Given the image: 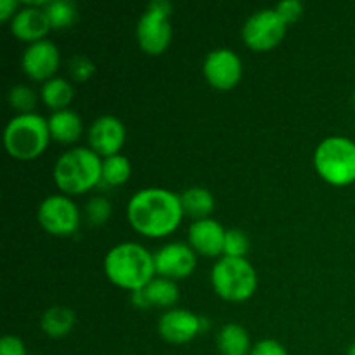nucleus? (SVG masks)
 <instances>
[{
    "mask_svg": "<svg viewBox=\"0 0 355 355\" xmlns=\"http://www.w3.org/2000/svg\"><path fill=\"white\" fill-rule=\"evenodd\" d=\"M9 104L19 113H31L37 104V96H35L33 90L26 85H14L9 90Z\"/></svg>",
    "mask_w": 355,
    "mask_h": 355,
    "instance_id": "obj_26",
    "label": "nucleus"
},
{
    "mask_svg": "<svg viewBox=\"0 0 355 355\" xmlns=\"http://www.w3.org/2000/svg\"><path fill=\"white\" fill-rule=\"evenodd\" d=\"M215 293L229 302H245L257 290V272L246 259L222 257L211 269Z\"/></svg>",
    "mask_w": 355,
    "mask_h": 355,
    "instance_id": "obj_6",
    "label": "nucleus"
},
{
    "mask_svg": "<svg viewBox=\"0 0 355 355\" xmlns=\"http://www.w3.org/2000/svg\"><path fill=\"white\" fill-rule=\"evenodd\" d=\"M250 250L248 236L241 229H229L225 232L224 241V257H234V259H245Z\"/></svg>",
    "mask_w": 355,
    "mask_h": 355,
    "instance_id": "obj_25",
    "label": "nucleus"
},
{
    "mask_svg": "<svg viewBox=\"0 0 355 355\" xmlns=\"http://www.w3.org/2000/svg\"><path fill=\"white\" fill-rule=\"evenodd\" d=\"M354 106H355V94H354Z\"/></svg>",
    "mask_w": 355,
    "mask_h": 355,
    "instance_id": "obj_34",
    "label": "nucleus"
},
{
    "mask_svg": "<svg viewBox=\"0 0 355 355\" xmlns=\"http://www.w3.org/2000/svg\"><path fill=\"white\" fill-rule=\"evenodd\" d=\"M132 227L148 238H163L175 231L184 217L180 196L163 187L137 191L127 205Z\"/></svg>",
    "mask_w": 355,
    "mask_h": 355,
    "instance_id": "obj_1",
    "label": "nucleus"
},
{
    "mask_svg": "<svg viewBox=\"0 0 355 355\" xmlns=\"http://www.w3.org/2000/svg\"><path fill=\"white\" fill-rule=\"evenodd\" d=\"M59 49L52 40H38L28 45L21 58V68L33 80H51L59 68Z\"/></svg>",
    "mask_w": 355,
    "mask_h": 355,
    "instance_id": "obj_14",
    "label": "nucleus"
},
{
    "mask_svg": "<svg viewBox=\"0 0 355 355\" xmlns=\"http://www.w3.org/2000/svg\"><path fill=\"white\" fill-rule=\"evenodd\" d=\"M73 94H75V90H73L71 83L61 76H52L51 80L44 82L40 90L42 101L55 111L66 110L73 101Z\"/></svg>",
    "mask_w": 355,
    "mask_h": 355,
    "instance_id": "obj_22",
    "label": "nucleus"
},
{
    "mask_svg": "<svg viewBox=\"0 0 355 355\" xmlns=\"http://www.w3.org/2000/svg\"><path fill=\"white\" fill-rule=\"evenodd\" d=\"M111 211H113L111 203L104 196L90 198L85 207L87 218L94 225H103L104 222H107V218L111 217Z\"/></svg>",
    "mask_w": 355,
    "mask_h": 355,
    "instance_id": "obj_27",
    "label": "nucleus"
},
{
    "mask_svg": "<svg viewBox=\"0 0 355 355\" xmlns=\"http://www.w3.org/2000/svg\"><path fill=\"white\" fill-rule=\"evenodd\" d=\"M0 355H26V347L17 336L6 335L0 340Z\"/></svg>",
    "mask_w": 355,
    "mask_h": 355,
    "instance_id": "obj_30",
    "label": "nucleus"
},
{
    "mask_svg": "<svg viewBox=\"0 0 355 355\" xmlns=\"http://www.w3.org/2000/svg\"><path fill=\"white\" fill-rule=\"evenodd\" d=\"M177 300H179V288L175 281L166 277H155L148 286L132 293V302L135 307L141 309H168L175 305Z\"/></svg>",
    "mask_w": 355,
    "mask_h": 355,
    "instance_id": "obj_17",
    "label": "nucleus"
},
{
    "mask_svg": "<svg viewBox=\"0 0 355 355\" xmlns=\"http://www.w3.org/2000/svg\"><path fill=\"white\" fill-rule=\"evenodd\" d=\"M49 30H51V23H49V17L45 14L44 7H23L10 19V31L17 38L31 42V44L38 40H44Z\"/></svg>",
    "mask_w": 355,
    "mask_h": 355,
    "instance_id": "obj_16",
    "label": "nucleus"
},
{
    "mask_svg": "<svg viewBox=\"0 0 355 355\" xmlns=\"http://www.w3.org/2000/svg\"><path fill=\"white\" fill-rule=\"evenodd\" d=\"M225 229L214 218H201L194 220L187 231L189 246L196 253L205 257H218L224 253Z\"/></svg>",
    "mask_w": 355,
    "mask_h": 355,
    "instance_id": "obj_15",
    "label": "nucleus"
},
{
    "mask_svg": "<svg viewBox=\"0 0 355 355\" xmlns=\"http://www.w3.org/2000/svg\"><path fill=\"white\" fill-rule=\"evenodd\" d=\"M217 347L222 355H250L252 340L241 324H225L217 335Z\"/></svg>",
    "mask_w": 355,
    "mask_h": 355,
    "instance_id": "obj_19",
    "label": "nucleus"
},
{
    "mask_svg": "<svg viewBox=\"0 0 355 355\" xmlns=\"http://www.w3.org/2000/svg\"><path fill=\"white\" fill-rule=\"evenodd\" d=\"M180 203H182L184 214L201 220V218H208V215L214 211L215 198L205 187H189L180 194Z\"/></svg>",
    "mask_w": 355,
    "mask_h": 355,
    "instance_id": "obj_21",
    "label": "nucleus"
},
{
    "mask_svg": "<svg viewBox=\"0 0 355 355\" xmlns=\"http://www.w3.org/2000/svg\"><path fill=\"white\" fill-rule=\"evenodd\" d=\"M125 139H127V130L123 121L113 114H103L96 118L89 128L90 149L104 158L120 155Z\"/></svg>",
    "mask_w": 355,
    "mask_h": 355,
    "instance_id": "obj_12",
    "label": "nucleus"
},
{
    "mask_svg": "<svg viewBox=\"0 0 355 355\" xmlns=\"http://www.w3.org/2000/svg\"><path fill=\"white\" fill-rule=\"evenodd\" d=\"M155 267L166 279H186L196 269V252L186 243H168L155 253Z\"/></svg>",
    "mask_w": 355,
    "mask_h": 355,
    "instance_id": "obj_11",
    "label": "nucleus"
},
{
    "mask_svg": "<svg viewBox=\"0 0 355 355\" xmlns=\"http://www.w3.org/2000/svg\"><path fill=\"white\" fill-rule=\"evenodd\" d=\"M16 7H17L16 0H0V19L2 21L12 19L14 14L17 12Z\"/></svg>",
    "mask_w": 355,
    "mask_h": 355,
    "instance_id": "obj_32",
    "label": "nucleus"
},
{
    "mask_svg": "<svg viewBox=\"0 0 355 355\" xmlns=\"http://www.w3.org/2000/svg\"><path fill=\"white\" fill-rule=\"evenodd\" d=\"M76 318L75 312L62 305H54V307L47 309L42 315L40 328L51 338H62V336L69 335L75 326Z\"/></svg>",
    "mask_w": 355,
    "mask_h": 355,
    "instance_id": "obj_20",
    "label": "nucleus"
},
{
    "mask_svg": "<svg viewBox=\"0 0 355 355\" xmlns=\"http://www.w3.org/2000/svg\"><path fill=\"white\" fill-rule=\"evenodd\" d=\"M44 10L47 14L51 28H58V30L69 26L76 19V6L69 0H52L45 3Z\"/></svg>",
    "mask_w": 355,
    "mask_h": 355,
    "instance_id": "obj_24",
    "label": "nucleus"
},
{
    "mask_svg": "<svg viewBox=\"0 0 355 355\" xmlns=\"http://www.w3.org/2000/svg\"><path fill=\"white\" fill-rule=\"evenodd\" d=\"M250 355H288L286 349L281 345L277 340H260L257 345H253Z\"/></svg>",
    "mask_w": 355,
    "mask_h": 355,
    "instance_id": "obj_31",
    "label": "nucleus"
},
{
    "mask_svg": "<svg viewBox=\"0 0 355 355\" xmlns=\"http://www.w3.org/2000/svg\"><path fill=\"white\" fill-rule=\"evenodd\" d=\"M205 318L186 309H170L159 318L158 333L168 343H187L205 329Z\"/></svg>",
    "mask_w": 355,
    "mask_h": 355,
    "instance_id": "obj_13",
    "label": "nucleus"
},
{
    "mask_svg": "<svg viewBox=\"0 0 355 355\" xmlns=\"http://www.w3.org/2000/svg\"><path fill=\"white\" fill-rule=\"evenodd\" d=\"M68 71L75 82H87L96 71V64L87 55L76 54L68 61Z\"/></svg>",
    "mask_w": 355,
    "mask_h": 355,
    "instance_id": "obj_28",
    "label": "nucleus"
},
{
    "mask_svg": "<svg viewBox=\"0 0 355 355\" xmlns=\"http://www.w3.org/2000/svg\"><path fill=\"white\" fill-rule=\"evenodd\" d=\"M277 14L288 23H295L304 12V3L300 0H281L276 6Z\"/></svg>",
    "mask_w": 355,
    "mask_h": 355,
    "instance_id": "obj_29",
    "label": "nucleus"
},
{
    "mask_svg": "<svg viewBox=\"0 0 355 355\" xmlns=\"http://www.w3.org/2000/svg\"><path fill=\"white\" fill-rule=\"evenodd\" d=\"M103 179V159L89 148H73L59 156L54 180L66 194H83Z\"/></svg>",
    "mask_w": 355,
    "mask_h": 355,
    "instance_id": "obj_3",
    "label": "nucleus"
},
{
    "mask_svg": "<svg viewBox=\"0 0 355 355\" xmlns=\"http://www.w3.org/2000/svg\"><path fill=\"white\" fill-rule=\"evenodd\" d=\"M314 166L331 186L355 182V142L343 135H333L319 142L314 153Z\"/></svg>",
    "mask_w": 355,
    "mask_h": 355,
    "instance_id": "obj_5",
    "label": "nucleus"
},
{
    "mask_svg": "<svg viewBox=\"0 0 355 355\" xmlns=\"http://www.w3.org/2000/svg\"><path fill=\"white\" fill-rule=\"evenodd\" d=\"M286 21L276 9H260L253 12L243 24V40L253 51H269L286 35Z\"/></svg>",
    "mask_w": 355,
    "mask_h": 355,
    "instance_id": "obj_8",
    "label": "nucleus"
},
{
    "mask_svg": "<svg viewBox=\"0 0 355 355\" xmlns=\"http://www.w3.org/2000/svg\"><path fill=\"white\" fill-rule=\"evenodd\" d=\"M37 218L42 227L54 236L73 234L80 225L78 207L64 194H51L45 198L38 205Z\"/></svg>",
    "mask_w": 355,
    "mask_h": 355,
    "instance_id": "obj_9",
    "label": "nucleus"
},
{
    "mask_svg": "<svg viewBox=\"0 0 355 355\" xmlns=\"http://www.w3.org/2000/svg\"><path fill=\"white\" fill-rule=\"evenodd\" d=\"M51 141L49 120L38 113H17L3 130V146L17 159H33L40 156Z\"/></svg>",
    "mask_w": 355,
    "mask_h": 355,
    "instance_id": "obj_4",
    "label": "nucleus"
},
{
    "mask_svg": "<svg viewBox=\"0 0 355 355\" xmlns=\"http://www.w3.org/2000/svg\"><path fill=\"white\" fill-rule=\"evenodd\" d=\"M347 355H355V343L349 347V350H347Z\"/></svg>",
    "mask_w": 355,
    "mask_h": 355,
    "instance_id": "obj_33",
    "label": "nucleus"
},
{
    "mask_svg": "<svg viewBox=\"0 0 355 355\" xmlns=\"http://www.w3.org/2000/svg\"><path fill=\"white\" fill-rule=\"evenodd\" d=\"M132 166L127 156L114 155L103 159V182L106 186L116 187L127 182L130 179Z\"/></svg>",
    "mask_w": 355,
    "mask_h": 355,
    "instance_id": "obj_23",
    "label": "nucleus"
},
{
    "mask_svg": "<svg viewBox=\"0 0 355 355\" xmlns=\"http://www.w3.org/2000/svg\"><path fill=\"white\" fill-rule=\"evenodd\" d=\"M49 130H51L52 139L62 142V144H69V142L78 141L80 135H82V118L76 111L69 110V107L54 111L49 118Z\"/></svg>",
    "mask_w": 355,
    "mask_h": 355,
    "instance_id": "obj_18",
    "label": "nucleus"
},
{
    "mask_svg": "<svg viewBox=\"0 0 355 355\" xmlns=\"http://www.w3.org/2000/svg\"><path fill=\"white\" fill-rule=\"evenodd\" d=\"M172 3L168 0H153L137 21V42L148 54H162L172 42V24L168 17Z\"/></svg>",
    "mask_w": 355,
    "mask_h": 355,
    "instance_id": "obj_7",
    "label": "nucleus"
},
{
    "mask_svg": "<svg viewBox=\"0 0 355 355\" xmlns=\"http://www.w3.org/2000/svg\"><path fill=\"white\" fill-rule=\"evenodd\" d=\"M203 75L214 89H234L241 80L243 62L231 49H215L205 58Z\"/></svg>",
    "mask_w": 355,
    "mask_h": 355,
    "instance_id": "obj_10",
    "label": "nucleus"
},
{
    "mask_svg": "<svg viewBox=\"0 0 355 355\" xmlns=\"http://www.w3.org/2000/svg\"><path fill=\"white\" fill-rule=\"evenodd\" d=\"M104 272L111 283L134 293L155 279V255L139 243H120L107 252Z\"/></svg>",
    "mask_w": 355,
    "mask_h": 355,
    "instance_id": "obj_2",
    "label": "nucleus"
}]
</instances>
